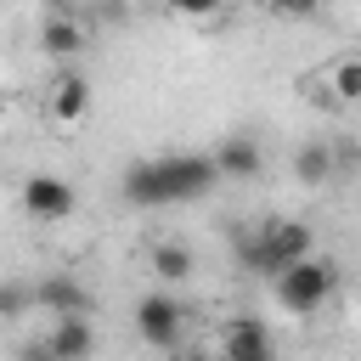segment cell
Wrapping results in <instances>:
<instances>
[{
    "label": "cell",
    "instance_id": "1",
    "mask_svg": "<svg viewBox=\"0 0 361 361\" xmlns=\"http://www.w3.org/2000/svg\"><path fill=\"white\" fill-rule=\"evenodd\" d=\"M220 164L214 152H169V158H147L124 169V203L135 209H164V203H192L203 192H214Z\"/></svg>",
    "mask_w": 361,
    "mask_h": 361
},
{
    "label": "cell",
    "instance_id": "2",
    "mask_svg": "<svg viewBox=\"0 0 361 361\" xmlns=\"http://www.w3.org/2000/svg\"><path fill=\"white\" fill-rule=\"evenodd\" d=\"M237 259L254 271V276H265V282H276L288 265H299V259H310V226L305 220H265V226H237Z\"/></svg>",
    "mask_w": 361,
    "mask_h": 361
},
{
    "label": "cell",
    "instance_id": "3",
    "mask_svg": "<svg viewBox=\"0 0 361 361\" xmlns=\"http://www.w3.org/2000/svg\"><path fill=\"white\" fill-rule=\"evenodd\" d=\"M333 259H299V265H288L276 282H271V293H276V305L282 310H293V316H316L322 305H327V293H333Z\"/></svg>",
    "mask_w": 361,
    "mask_h": 361
},
{
    "label": "cell",
    "instance_id": "4",
    "mask_svg": "<svg viewBox=\"0 0 361 361\" xmlns=\"http://www.w3.org/2000/svg\"><path fill=\"white\" fill-rule=\"evenodd\" d=\"M180 327H186V305L169 299V293H147L135 305V333L152 344V350H175L180 344Z\"/></svg>",
    "mask_w": 361,
    "mask_h": 361
},
{
    "label": "cell",
    "instance_id": "5",
    "mask_svg": "<svg viewBox=\"0 0 361 361\" xmlns=\"http://www.w3.org/2000/svg\"><path fill=\"white\" fill-rule=\"evenodd\" d=\"M220 361H276V338L259 316H231L220 327Z\"/></svg>",
    "mask_w": 361,
    "mask_h": 361
},
{
    "label": "cell",
    "instance_id": "6",
    "mask_svg": "<svg viewBox=\"0 0 361 361\" xmlns=\"http://www.w3.org/2000/svg\"><path fill=\"white\" fill-rule=\"evenodd\" d=\"M73 186L62 180V175H28L23 180V209L34 214V220H45V226H56V220H68L73 214Z\"/></svg>",
    "mask_w": 361,
    "mask_h": 361
},
{
    "label": "cell",
    "instance_id": "7",
    "mask_svg": "<svg viewBox=\"0 0 361 361\" xmlns=\"http://www.w3.org/2000/svg\"><path fill=\"white\" fill-rule=\"evenodd\" d=\"M34 299H39V310H45V316H56V322H62V316H90V310H96L90 288H85V282H73V276H62V271H56V276H45V282L34 288Z\"/></svg>",
    "mask_w": 361,
    "mask_h": 361
},
{
    "label": "cell",
    "instance_id": "8",
    "mask_svg": "<svg viewBox=\"0 0 361 361\" xmlns=\"http://www.w3.org/2000/svg\"><path fill=\"white\" fill-rule=\"evenodd\" d=\"M214 164H220V180H254L265 158H259V141L254 135H226L214 147Z\"/></svg>",
    "mask_w": 361,
    "mask_h": 361
},
{
    "label": "cell",
    "instance_id": "9",
    "mask_svg": "<svg viewBox=\"0 0 361 361\" xmlns=\"http://www.w3.org/2000/svg\"><path fill=\"white\" fill-rule=\"evenodd\" d=\"M45 344H51L62 361H90V350H96V327H90V316H62V322H51Z\"/></svg>",
    "mask_w": 361,
    "mask_h": 361
},
{
    "label": "cell",
    "instance_id": "10",
    "mask_svg": "<svg viewBox=\"0 0 361 361\" xmlns=\"http://www.w3.org/2000/svg\"><path fill=\"white\" fill-rule=\"evenodd\" d=\"M51 113L62 118V124H79L85 113H90V79L85 73H56V85H51Z\"/></svg>",
    "mask_w": 361,
    "mask_h": 361
},
{
    "label": "cell",
    "instance_id": "11",
    "mask_svg": "<svg viewBox=\"0 0 361 361\" xmlns=\"http://www.w3.org/2000/svg\"><path fill=\"white\" fill-rule=\"evenodd\" d=\"M39 45H45V56H79L90 45V34H85L79 17H45L39 23Z\"/></svg>",
    "mask_w": 361,
    "mask_h": 361
},
{
    "label": "cell",
    "instance_id": "12",
    "mask_svg": "<svg viewBox=\"0 0 361 361\" xmlns=\"http://www.w3.org/2000/svg\"><path fill=\"white\" fill-rule=\"evenodd\" d=\"M327 175H333V147H327V141H305V147L293 152V180L322 186Z\"/></svg>",
    "mask_w": 361,
    "mask_h": 361
},
{
    "label": "cell",
    "instance_id": "13",
    "mask_svg": "<svg viewBox=\"0 0 361 361\" xmlns=\"http://www.w3.org/2000/svg\"><path fill=\"white\" fill-rule=\"evenodd\" d=\"M192 265H197V259H192L186 243H152V276H158V282H186Z\"/></svg>",
    "mask_w": 361,
    "mask_h": 361
},
{
    "label": "cell",
    "instance_id": "14",
    "mask_svg": "<svg viewBox=\"0 0 361 361\" xmlns=\"http://www.w3.org/2000/svg\"><path fill=\"white\" fill-rule=\"evenodd\" d=\"M333 90H338L344 102H361V56L338 62V73H333Z\"/></svg>",
    "mask_w": 361,
    "mask_h": 361
},
{
    "label": "cell",
    "instance_id": "15",
    "mask_svg": "<svg viewBox=\"0 0 361 361\" xmlns=\"http://www.w3.org/2000/svg\"><path fill=\"white\" fill-rule=\"evenodd\" d=\"M28 305H39V299H34V293H28V288H23V282H6V293H0V310H6V316H11V322H17V316H23V310H28Z\"/></svg>",
    "mask_w": 361,
    "mask_h": 361
},
{
    "label": "cell",
    "instance_id": "16",
    "mask_svg": "<svg viewBox=\"0 0 361 361\" xmlns=\"http://www.w3.org/2000/svg\"><path fill=\"white\" fill-rule=\"evenodd\" d=\"M276 17H316L322 11V0H265Z\"/></svg>",
    "mask_w": 361,
    "mask_h": 361
},
{
    "label": "cell",
    "instance_id": "17",
    "mask_svg": "<svg viewBox=\"0 0 361 361\" xmlns=\"http://www.w3.org/2000/svg\"><path fill=\"white\" fill-rule=\"evenodd\" d=\"M169 6H175L180 17H209V11H220L226 0H169Z\"/></svg>",
    "mask_w": 361,
    "mask_h": 361
},
{
    "label": "cell",
    "instance_id": "18",
    "mask_svg": "<svg viewBox=\"0 0 361 361\" xmlns=\"http://www.w3.org/2000/svg\"><path fill=\"white\" fill-rule=\"evenodd\" d=\"M17 361H62V355H56L51 344H23V350H17Z\"/></svg>",
    "mask_w": 361,
    "mask_h": 361
},
{
    "label": "cell",
    "instance_id": "19",
    "mask_svg": "<svg viewBox=\"0 0 361 361\" xmlns=\"http://www.w3.org/2000/svg\"><path fill=\"white\" fill-rule=\"evenodd\" d=\"M73 6H79V0H45V11H51V17H79Z\"/></svg>",
    "mask_w": 361,
    "mask_h": 361
},
{
    "label": "cell",
    "instance_id": "20",
    "mask_svg": "<svg viewBox=\"0 0 361 361\" xmlns=\"http://www.w3.org/2000/svg\"><path fill=\"white\" fill-rule=\"evenodd\" d=\"M102 17H107V23H118V17H124V6H118V0H102Z\"/></svg>",
    "mask_w": 361,
    "mask_h": 361
},
{
    "label": "cell",
    "instance_id": "21",
    "mask_svg": "<svg viewBox=\"0 0 361 361\" xmlns=\"http://www.w3.org/2000/svg\"><path fill=\"white\" fill-rule=\"evenodd\" d=\"M180 361H214V355H180Z\"/></svg>",
    "mask_w": 361,
    "mask_h": 361
}]
</instances>
